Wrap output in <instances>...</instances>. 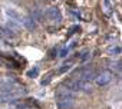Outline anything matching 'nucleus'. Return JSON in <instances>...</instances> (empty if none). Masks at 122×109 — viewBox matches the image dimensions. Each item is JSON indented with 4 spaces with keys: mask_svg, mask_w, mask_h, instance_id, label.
Here are the masks:
<instances>
[{
    "mask_svg": "<svg viewBox=\"0 0 122 109\" xmlns=\"http://www.w3.org/2000/svg\"><path fill=\"white\" fill-rule=\"evenodd\" d=\"M112 78H113V73L111 70H103L99 75H96L95 80H96V85L98 86H105V85H108L112 80Z\"/></svg>",
    "mask_w": 122,
    "mask_h": 109,
    "instance_id": "obj_1",
    "label": "nucleus"
},
{
    "mask_svg": "<svg viewBox=\"0 0 122 109\" xmlns=\"http://www.w3.org/2000/svg\"><path fill=\"white\" fill-rule=\"evenodd\" d=\"M46 17L49 19V20H52V22H60L62 20V13H60V10L57 9V7H55V6H52V7H49L47 10H46Z\"/></svg>",
    "mask_w": 122,
    "mask_h": 109,
    "instance_id": "obj_2",
    "label": "nucleus"
},
{
    "mask_svg": "<svg viewBox=\"0 0 122 109\" xmlns=\"http://www.w3.org/2000/svg\"><path fill=\"white\" fill-rule=\"evenodd\" d=\"M5 15L7 16V19H10V20H15V22H17V23H22V15L16 10V9H13V7H6L5 9Z\"/></svg>",
    "mask_w": 122,
    "mask_h": 109,
    "instance_id": "obj_3",
    "label": "nucleus"
},
{
    "mask_svg": "<svg viewBox=\"0 0 122 109\" xmlns=\"http://www.w3.org/2000/svg\"><path fill=\"white\" fill-rule=\"evenodd\" d=\"M95 78H96V72L92 68H85L82 70V73H81V80L92 82V80H95Z\"/></svg>",
    "mask_w": 122,
    "mask_h": 109,
    "instance_id": "obj_4",
    "label": "nucleus"
},
{
    "mask_svg": "<svg viewBox=\"0 0 122 109\" xmlns=\"http://www.w3.org/2000/svg\"><path fill=\"white\" fill-rule=\"evenodd\" d=\"M73 98H65V99H57L59 109H72L73 106Z\"/></svg>",
    "mask_w": 122,
    "mask_h": 109,
    "instance_id": "obj_5",
    "label": "nucleus"
},
{
    "mask_svg": "<svg viewBox=\"0 0 122 109\" xmlns=\"http://www.w3.org/2000/svg\"><path fill=\"white\" fill-rule=\"evenodd\" d=\"M63 86L69 89L71 92H78L79 90V79H69L63 82Z\"/></svg>",
    "mask_w": 122,
    "mask_h": 109,
    "instance_id": "obj_6",
    "label": "nucleus"
},
{
    "mask_svg": "<svg viewBox=\"0 0 122 109\" xmlns=\"http://www.w3.org/2000/svg\"><path fill=\"white\" fill-rule=\"evenodd\" d=\"M22 23H23V26L27 29V30H35L36 29V20L32 17V16H26V17H23L22 19Z\"/></svg>",
    "mask_w": 122,
    "mask_h": 109,
    "instance_id": "obj_7",
    "label": "nucleus"
},
{
    "mask_svg": "<svg viewBox=\"0 0 122 109\" xmlns=\"http://www.w3.org/2000/svg\"><path fill=\"white\" fill-rule=\"evenodd\" d=\"M6 27L9 29V30H12L13 33H17V32H20V25L17 23V22H15V20H7V23H6Z\"/></svg>",
    "mask_w": 122,
    "mask_h": 109,
    "instance_id": "obj_8",
    "label": "nucleus"
},
{
    "mask_svg": "<svg viewBox=\"0 0 122 109\" xmlns=\"http://www.w3.org/2000/svg\"><path fill=\"white\" fill-rule=\"evenodd\" d=\"M0 35H2L3 37H6V39H15V37H16V33H13L12 30H9L6 26H2V27H0Z\"/></svg>",
    "mask_w": 122,
    "mask_h": 109,
    "instance_id": "obj_9",
    "label": "nucleus"
},
{
    "mask_svg": "<svg viewBox=\"0 0 122 109\" xmlns=\"http://www.w3.org/2000/svg\"><path fill=\"white\" fill-rule=\"evenodd\" d=\"M103 9H105V13L108 16L112 15V3H111V0H103Z\"/></svg>",
    "mask_w": 122,
    "mask_h": 109,
    "instance_id": "obj_10",
    "label": "nucleus"
},
{
    "mask_svg": "<svg viewBox=\"0 0 122 109\" xmlns=\"http://www.w3.org/2000/svg\"><path fill=\"white\" fill-rule=\"evenodd\" d=\"M32 17H33L35 20H37V22H42V20H43V13H42L39 9H35L33 13H32Z\"/></svg>",
    "mask_w": 122,
    "mask_h": 109,
    "instance_id": "obj_11",
    "label": "nucleus"
},
{
    "mask_svg": "<svg viewBox=\"0 0 122 109\" xmlns=\"http://www.w3.org/2000/svg\"><path fill=\"white\" fill-rule=\"evenodd\" d=\"M108 53L111 54V56H119L121 54V47L116 45V46H113V47H111L109 50H108Z\"/></svg>",
    "mask_w": 122,
    "mask_h": 109,
    "instance_id": "obj_12",
    "label": "nucleus"
},
{
    "mask_svg": "<svg viewBox=\"0 0 122 109\" xmlns=\"http://www.w3.org/2000/svg\"><path fill=\"white\" fill-rule=\"evenodd\" d=\"M37 75H39V69L37 68H33V69H30L27 72V78H36Z\"/></svg>",
    "mask_w": 122,
    "mask_h": 109,
    "instance_id": "obj_13",
    "label": "nucleus"
},
{
    "mask_svg": "<svg viewBox=\"0 0 122 109\" xmlns=\"http://www.w3.org/2000/svg\"><path fill=\"white\" fill-rule=\"evenodd\" d=\"M72 65H73V62H69V63H65V65H63V68H60V69H59V72H60V73H63V72H66V70H69V69L72 68Z\"/></svg>",
    "mask_w": 122,
    "mask_h": 109,
    "instance_id": "obj_14",
    "label": "nucleus"
},
{
    "mask_svg": "<svg viewBox=\"0 0 122 109\" xmlns=\"http://www.w3.org/2000/svg\"><path fill=\"white\" fill-rule=\"evenodd\" d=\"M68 53H69V47H63L62 50H60V53H59V56H60V58H65V56H66Z\"/></svg>",
    "mask_w": 122,
    "mask_h": 109,
    "instance_id": "obj_15",
    "label": "nucleus"
},
{
    "mask_svg": "<svg viewBox=\"0 0 122 109\" xmlns=\"http://www.w3.org/2000/svg\"><path fill=\"white\" fill-rule=\"evenodd\" d=\"M50 76H52V73H49V75H46V79H43V80H42V85H43V86H45V85H47V83L50 82V79H52Z\"/></svg>",
    "mask_w": 122,
    "mask_h": 109,
    "instance_id": "obj_16",
    "label": "nucleus"
},
{
    "mask_svg": "<svg viewBox=\"0 0 122 109\" xmlns=\"http://www.w3.org/2000/svg\"><path fill=\"white\" fill-rule=\"evenodd\" d=\"M79 59H81V60H86V59H88V50H85V52H82V53H81Z\"/></svg>",
    "mask_w": 122,
    "mask_h": 109,
    "instance_id": "obj_17",
    "label": "nucleus"
},
{
    "mask_svg": "<svg viewBox=\"0 0 122 109\" xmlns=\"http://www.w3.org/2000/svg\"><path fill=\"white\" fill-rule=\"evenodd\" d=\"M112 69H115V70H118V72H119V70H121V62H116L115 65L112 63Z\"/></svg>",
    "mask_w": 122,
    "mask_h": 109,
    "instance_id": "obj_18",
    "label": "nucleus"
},
{
    "mask_svg": "<svg viewBox=\"0 0 122 109\" xmlns=\"http://www.w3.org/2000/svg\"><path fill=\"white\" fill-rule=\"evenodd\" d=\"M76 30H79V26H75V27H72V29H71V33H69V36H71V35H73V33H76Z\"/></svg>",
    "mask_w": 122,
    "mask_h": 109,
    "instance_id": "obj_19",
    "label": "nucleus"
}]
</instances>
